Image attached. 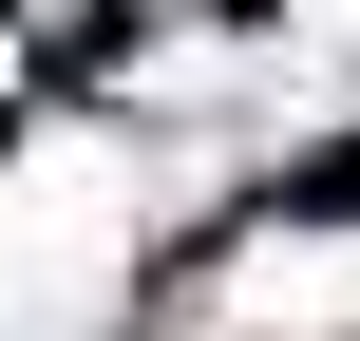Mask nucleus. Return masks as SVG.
I'll return each instance as SVG.
<instances>
[{
  "mask_svg": "<svg viewBox=\"0 0 360 341\" xmlns=\"http://www.w3.org/2000/svg\"><path fill=\"white\" fill-rule=\"evenodd\" d=\"M304 209H360V133H342V152H304Z\"/></svg>",
  "mask_w": 360,
  "mask_h": 341,
  "instance_id": "obj_1",
  "label": "nucleus"
}]
</instances>
